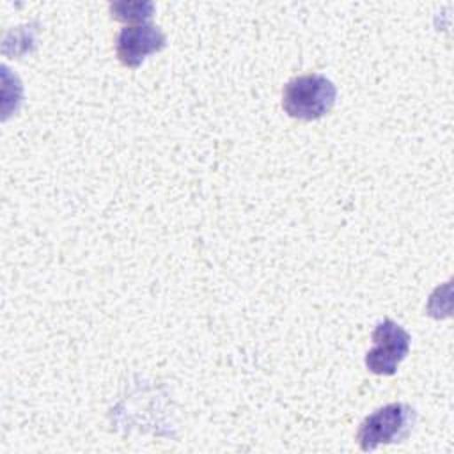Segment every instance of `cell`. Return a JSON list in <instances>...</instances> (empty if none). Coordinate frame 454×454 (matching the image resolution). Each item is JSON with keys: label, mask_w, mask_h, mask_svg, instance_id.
Returning <instances> with one entry per match:
<instances>
[{"label": "cell", "mask_w": 454, "mask_h": 454, "mask_svg": "<svg viewBox=\"0 0 454 454\" xmlns=\"http://www.w3.org/2000/svg\"><path fill=\"white\" fill-rule=\"evenodd\" d=\"M337 87L319 73L300 74L282 89L284 112L300 121H316L326 115L335 105Z\"/></svg>", "instance_id": "obj_1"}, {"label": "cell", "mask_w": 454, "mask_h": 454, "mask_svg": "<svg viewBox=\"0 0 454 454\" xmlns=\"http://www.w3.org/2000/svg\"><path fill=\"white\" fill-rule=\"evenodd\" d=\"M417 413L406 403H390L367 415L356 433V442L364 452L380 445L399 443L406 440L415 426Z\"/></svg>", "instance_id": "obj_2"}, {"label": "cell", "mask_w": 454, "mask_h": 454, "mask_svg": "<svg viewBox=\"0 0 454 454\" xmlns=\"http://www.w3.org/2000/svg\"><path fill=\"white\" fill-rule=\"evenodd\" d=\"M374 348L365 355V367L380 376H392L410 351V333L392 319H383L372 332Z\"/></svg>", "instance_id": "obj_3"}, {"label": "cell", "mask_w": 454, "mask_h": 454, "mask_svg": "<svg viewBox=\"0 0 454 454\" xmlns=\"http://www.w3.org/2000/svg\"><path fill=\"white\" fill-rule=\"evenodd\" d=\"M167 37L160 27L151 23H135L121 28L115 41V53L126 67H138L145 57L165 48Z\"/></svg>", "instance_id": "obj_4"}, {"label": "cell", "mask_w": 454, "mask_h": 454, "mask_svg": "<svg viewBox=\"0 0 454 454\" xmlns=\"http://www.w3.org/2000/svg\"><path fill=\"white\" fill-rule=\"evenodd\" d=\"M153 2H115L110 5L114 20L128 23H145L153 16Z\"/></svg>", "instance_id": "obj_5"}]
</instances>
